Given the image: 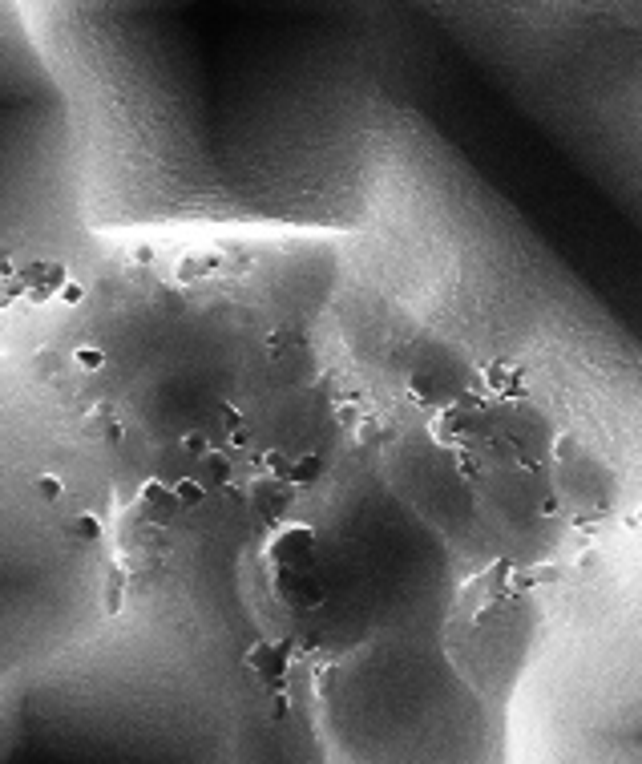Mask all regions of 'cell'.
Masks as SVG:
<instances>
[{
    "instance_id": "6da1fadb",
    "label": "cell",
    "mask_w": 642,
    "mask_h": 764,
    "mask_svg": "<svg viewBox=\"0 0 642 764\" xmlns=\"http://www.w3.org/2000/svg\"><path fill=\"white\" fill-rule=\"evenodd\" d=\"M101 235L344 211L360 93L340 0H25Z\"/></svg>"
},
{
    "instance_id": "7a4b0ae2",
    "label": "cell",
    "mask_w": 642,
    "mask_h": 764,
    "mask_svg": "<svg viewBox=\"0 0 642 764\" xmlns=\"http://www.w3.org/2000/svg\"><path fill=\"white\" fill-rule=\"evenodd\" d=\"M223 603L122 583L97 623L0 684V764H319Z\"/></svg>"
},
{
    "instance_id": "3957f363",
    "label": "cell",
    "mask_w": 642,
    "mask_h": 764,
    "mask_svg": "<svg viewBox=\"0 0 642 764\" xmlns=\"http://www.w3.org/2000/svg\"><path fill=\"white\" fill-rule=\"evenodd\" d=\"M122 591L118 465L101 425L0 348V684Z\"/></svg>"
},
{
    "instance_id": "277c9868",
    "label": "cell",
    "mask_w": 642,
    "mask_h": 764,
    "mask_svg": "<svg viewBox=\"0 0 642 764\" xmlns=\"http://www.w3.org/2000/svg\"><path fill=\"white\" fill-rule=\"evenodd\" d=\"M101 259L69 98L25 0H0V316L85 292Z\"/></svg>"
},
{
    "instance_id": "5b68a950",
    "label": "cell",
    "mask_w": 642,
    "mask_h": 764,
    "mask_svg": "<svg viewBox=\"0 0 642 764\" xmlns=\"http://www.w3.org/2000/svg\"><path fill=\"white\" fill-rule=\"evenodd\" d=\"M505 764H642V566L546 619L505 700Z\"/></svg>"
},
{
    "instance_id": "8992f818",
    "label": "cell",
    "mask_w": 642,
    "mask_h": 764,
    "mask_svg": "<svg viewBox=\"0 0 642 764\" xmlns=\"http://www.w3.org/2000/svg\"><path fill=\"white\" fill-rule=\"evenodd\" d=\"M396 494L433 526L469 570L505 562V546L481 506L465 449L437 441L428 429L404 433L392 457L380 465Z\"/></svg>"
}]
</instances>
